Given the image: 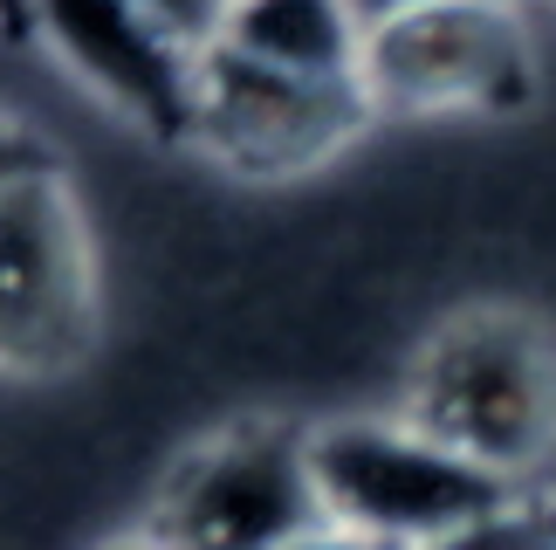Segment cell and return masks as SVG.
Instances as JSON below:
<instances>
[{
  "label": "cell",
  "mask_w": 556,
  "mask_h": 550,
  "mask_svg": "<svg viewBox=\"0 0 556 550\" xmlns=\"http://www.w3.org/2000/svg\"><path fill=\"white\" fill-rule=\"evenodd\" d=\"M392 413L446 454L516 489H543L556 468V330L522 303L440 316L405 365Z\"/></svg>",
  "instance_id": "cell-1"
},
{
  "label": "cell",
  "mask_w": 556,
  "mask_h": 550,
  "mask_svg": "<svg viewBox=\"0 0 556 550\" xmlns=\"http://www.w3.org/2000/svg\"><path fill=\"white\" fill-rule=\"evenodd\" d=\"M309 482L324 523L371 550H446L467 530L516 510V482L446 454L399 413H351L309 427Z\"/></svg>",
  "instance_id": "cell-2"
},
{
  "label": "cell",
  "mask_w": 556,
  "mask_h": 550,
  "mask_svg": "<svg viewBox=\"0 0 556 550\" xmlns=\"http://www.w3.org/2000/svg\"><path fill=\"white\" fill-rule=\"evenodd\" d=\"M97 241L70 173L55 159L0 173V372H76L97 351Z\"/></svg>",
  "instance_id": "cell-3"
},
{
  "label": "cell",
  "mask_w": 556,
  "mask_h": 550,
  "mask_svg": "<svg viewBox=\"0 0 556 550\" xmlns=\"http://www.w3.org/2000/svg\"><path fill=\"white\" fill-rule=\"evenodd\" d=\"M152 530L173 550H289L324 530L309 427L248 413L200 434L159 482Z\"/></svg>",
  "instance_id": "cell-4"
},
{
  "label": "cell",
  "mask_w": 556,
  "mask_h": 550,
  "mask_svg": "<svg viewBox=\"0 0 556 550\" xmlns=\"http://www.w3.org/2000/svg\"><path fill=\"white\" fill-rule=\"evenodd\" d=\"M365 97L378 117H502L536 90L508 8H365Z\"/></svg>",
  "instance_id": "cell-5"
},
{
  "label": "cell",
  "mask_w": 556,
  "mask_h": 550,
  "mask_svg": "<svg viewBox=\"0 0 556 550\" xmlns=\"http://www.w3.org/2000/svg\"><path fill=\"white\" fill-rule=\"evenodd\" d=\"M365 83H309L227 49V35L192 62V145L241 179H303L365 138Z\"/></svg>",
  "instance_id": "cell-6"
},
{
  "label": "cell",
  "mask_w": 556,
  "mask_h": 550,
  "mask_svg": "<svg viewBox=\"0 0 556 550\" xmlns=\"http://www.w3.org/2000/svg\"><path fill=\"white\" fill-rule=\"evenodd\" d=\"M41 41L90 97L152 138L192 145V62L152 8H41Z\"/></svg>",
  "instance_id": "cell-7"
},
{
  "label": "cell",
  "mask_w": 556,
  "mask_h": 550,
  "mask_svg": "<svg viewBox=\"0 0 556 550\" xmlns=\"http://www.w3.org/2000/svg\"><path fill=\"white\" fill-rule=\"evenodd\" d=\"M227 49L282 76L309 83H357L365 76V8H330V0H254L227 8Z\"/></svg>",
  "instance_id": "cell-8"
},
{
  "label": "cell",
  "mask_w": 556,
  "mask_h": 550,
  "mask_svg": "<svg viewBox=\"0 0 556 550\" xmlns=\"http://www.w3.org/2000/svg\"><path fill=\"white\" fill-rule=\"evenodd\" d=\"M446 550H556V496L549 489L522 496L516 510H502L495 523L467 530L460 543H446Z\"/></svg>",
  "instance_id": "cell-9"
},
{
  "label": "cell",
  "mask_w": 556,
  "mask_h": 550,
  "mask_svg": "<svg viewBox=\"0 0 556 550\" xmlns=\"http://www.w3.org/2000/svg\"><path fill=\"white\" fill-rule=\"evenodd\" d=\"M97 550H173V543H165V537L152 530V523H138V530H117V537H103Z\"/></svg>",
  "instance_id": "cell-10"
},
{
  "label": "cell",
  "mask_w": 556,
  "mask_h": 550,
  "mask_svg": "<svg viewBox=\"0 0 556 550\" xmlns=\"http://www.w3.org/2000/svg\"><path fill=\"white\" fill-rule=\"evenodd\" d=\"M289 550H371V543H357V537H344V530H316V537H303V543H289Z\"/></svg>",
  "instance_id": "cell-11"
}]
</instances>
